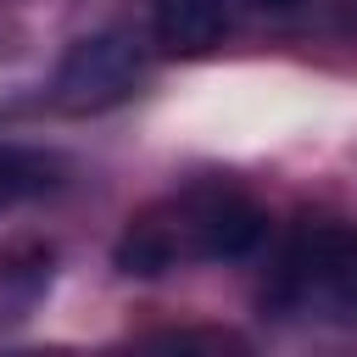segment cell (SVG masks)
<instances>
[{
    "label": "cell",
    "mask_w": 357,
    "mask_h": 357,
    "mask_svg": "<svg viewBox=\"0 0 357 357\" xmlns=\"http://www.w3.org/2000/svg\"><path fill=\"white\" fill-rule=\"evenodd\" d=\"M139 73H145V56H139V39L134 33H123V28L89 33V39H78L61 56L56 84H50V100L61 112H106V106H117V100L134 95Z\"/></svg>",
    "instance_id": "obj_3"
},
{
    "label": "cell",
    "mask_w": 357,
    "mask_h": 357,
    "mask_svg": "<svg viewBox=\"0 0 357 357\" xmlns=\"http://www.w3.org/2000/svg\"><path fill=\"white\" fill-rule=\"evenodd\" d=\"M50 279H56V251L50 245H39V240L6 245L0 251V329L22 324L39 307V296L50 290Z\"/></svg>",
    "instance_id": "obj_5"
},
{
    "label": "cell",
    "mask_w": 357,
    "mask_h": 357,
    "mask_svg": "<svg viewBox=\"0 0 357 357\" xmlns=\"http://www.w3.org/2000/svg\"><path fill=\"white\" fill-rule=\"evenodd\" d=\"M262 312L284 324L357 318V223L307 218L284 234L262 279Z\"/></svg>",
    "instance_id": "obj_2"
},
{
    "label": "cell",
    "mask_w": 357,
    "mask_h": 357,
    "mask_svg": "<svg viewBox=\"0 0 357 357\" xmlns=\"http://www.w3.org/2000/svg\"><path fill=\"white\" fill-rule=\"evenodd\" d=\"M307 0H251V11H262V17H284V11H301Z\"/></svg>",
    "instance_id": "obj_7"
},
{
    "label": "cell",
    "mask_w": 357,
    "mask_h": 357,
    "mask_svg": "<svg viewBox=\"0 0 357 357\" xmlns=\"http://www.w3.org/2000/svg\"><path fill=\"white\" fill-rule=\"evenodd\" d=\"M262 240H268V212L245 190L206 178V184H184L139 206L123 223L112 262L128 279H162L195 262H240Z\"/></svg>",
    "instance_id": "obj_1"
},
{
    "label": "cell",
    "mask_w": 357,
    "mask_h": 357,
    "mask_svg": "<svg viewBox=\"0 0 357 357\" xmlns=\"http://www.w3.org/2000/svg\"><path fill=\"white\" fill-rule=\"evenodd\" d=\"M245 17H251V0H156L151 39L167 56H206L223 39H234Z\"/></svg>",
    "instance_id": "obj_4"
},
{
    "label": "cell",
    "mask_w": 357,
    "mask_h": 357,
    "mask_svg": "<svg viewBox=\"0 0 357 357\" xmlns=\"http://www.w3.org/2000/svg\"><path fill=\"white\" fill-rule=\"evenodd\" d=\"M61 184V162L45 151H22V145H0V212L45 195Z\"/></svg>",
    "instance_id": "obj_6"
}]
</instances>
